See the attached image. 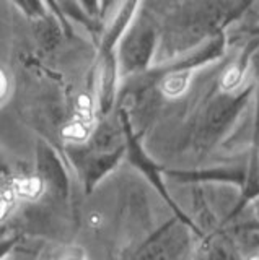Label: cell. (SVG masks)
Segmentation results:
<instances>
[{"label":"cell","mask_w":259,"mask_h":260,"mask_svg":"<svg viewBox=\"0 0 259 260\" xmlns=\"http://www.w3.org/2000/svg\"><path fill=\"white\" fill-rule=\"evenodd\" d=\"M155 47V32L150 26H135L127 32L121 46V69L124 73L143 70Z\"/></svg>","instance_id":"1"},{"label":"cell","mask_w":259,"mask_h":260,"mask_svg":"<svg viewBox=\"0 0 259 260\" xmlns=\"http://www.w3.org/2000/svg\"><path fill=\"white\" fill-rule=\"evenodd\" d=\"M137 4H139V0H123V4H121L114 20H112V23L108 26L106 32H104V38H103V49L104 51L112 49L116 41L123 36V32L129 26V21H131L132 15L135 12Z\"/></svg>","instance_id":"2"},{"label":"cell","mask_w":259,"mask_h":260,"mask_svg":"<svg viewBox=\"0 0 259 260\" xmlns=\"http://www.w3.org/2000/svg\"><path fill=\"white\" fill-rule=\"evenodd\" d=\"M13 2L30 18L33 20L46 18V7L43 4V0H13Z\"/></svg>","instance_id":"3"},{"label":"cell","mask_w":259,"mask_h":260,"mask_svg":"<svg viewBox=\"0 0 259 260\" xmlns=\"http://www.w3.org/2000/svg\"><path fill=\"white\" fill-rule=\"evenodd\" d=\"M241 81V70L238 69H230L225 72V75L222 78V88L225 89V91H232V89H235Z\"/></svg>","instance_id":"4"},{"label":"cell","mask_w":259,"mask_h":260,"mask_svg":"<svg viewBox=\"0 0 259 260\" xmlns=\"http://www.w3.org/2000/svg\"><path fill=\"white\" fill-rule=\"evenodd\" d=\"M206 260H237V257H235L228 249H225V247L220 246V247L210 249Z\"/></svg>","instance_id":"5"},{"label":"cell","mask_w":259,"mask_h":260,"mask_svg":"<svg viewBox=\"0 0 259 260\" xmlns=\"http://www.w3.org/2000/svg\"><path fill=\"white\" fill-rule=\"evenodd\" d=\"M82 5L85 7V10L90 13V15H96L98 13V8H100V0H80Z\"/></svg>","instance_id":"6"},{"label":"cell","mask_w":259,"mask_h":260,"mask_svg":"<svg viewBox=\"0 0 259 260\" xmlns=\"http://www.w3.org/2000/svg\"><path fill=\"white\" fill-rule=\"evenodd\" d=\"M47 4H49V5L52 7V10H54L55 13H57V15H59V8H57V5H55V4H54V0H47Z\"/></svg>","instance_id":"7"},{"label":"cell","mask_w":259,"mask_h":260,"mask_svg":"<svg viewBox=\"0 0 259 260\" xmlns=\"http://www.w3.org/2000/svg\"><path fill=\"white\" fill-rule=\"evenodd\" d=\"M251 260H259V255H256V257H253V258H251Z\"/></svg>","instance_id":"8"}]
</instances>
